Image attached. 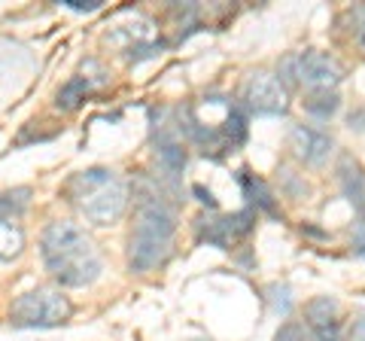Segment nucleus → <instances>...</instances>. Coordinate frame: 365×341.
Masks as SVG:
<instances>
[{
  "instance_id": "obj_1",
  "label": "nucleus",
  "mask_w": 365,
  "mask_h": 341,
  "mask_svg": "<svg viewBox=\"0 0 365 341\" xmlns=\"http://www.w3.org/2000/svg\"><path fill=\"white\" fill-rule=\"evenodd\" d=\"M40 253L46 271L61 287H88L91 280H98L101 268H104L95 241L76 223L67 220H55L46 225L40 238Z\"/></svg>"
},
{
  "instance_id": "obj_2",
  "label": "nucleus",
  "mask_w": 365,
  "mask_h": 341,
  "mask_svg": "<svg viewBox=\"0 0 365 341\" xmlns=\"http://www.w3.org/2000/svg\"><path fill=\"white\" fill-rule=\"evenodd\" d=\"M174 210L158 192L137 195V223L128 238V265L131 271H153L170 256L174 244Z\"/></svg>"
},
{
  "instance_id": "obj_3",
  "label": "nucleus",
  "mask_w": 365,
  "mask_h": 341,
  "mask_svg": "<svg viewBox=\"0 0 365 341\" xmlns=\"http://www.w3.org/2000/svg\"><path fill=\"white\" fill-rule=\"evenodd\" d=\"M67 195H71L73 208L95 225L119 223L128 208V186L110 168H88L73 174L67 183Z\"/></svg>"
},
{
  "instance_id": "obj_4",
  "label": "nucleus",
  "mask_w": 365,
  "mask_h": 341,
  "mask_svg": "<svg viewBox=\"0 0 365 341\" xmlns=\"http://www.w3.org/2000/svg\"><path fill=\"white\" fill-rule=\"evenodd\" d=\"M73 305L58 290H28L9 305V320L19 329H55L71 320Z\"/></svg>"
},
{
  "instance_id": "obj_5",
  "label": "nucleus",
  "mask_w": 365,
  "mask_h": 341,
  "mask_svg": "<svg viewBox=\"0 0 365 341\" xmlns=\"http://www.w3.org/2000/svg\"><path fill=\"white\" fill-rule=\"evenodd\" d=\"M280 79L302 86L307 92H335L338 83L344 79V67L338 64L335 55L319 52V49H304L289 55L280 64Z\"/></svg>"
},
{
  "instance_id": "obj_6",
  "label": "nucleus",
  "mask_w": 365,
  "mask_h": 341,
  "mask_svg": "<svg viewBox=\"0 0 365 341\" xmlns=\"http://www.w3.org/2000/svg\"><path fill=\"white\" fill-rule=\"evenodd\" d=\"M244 107L256 116H287L289 110V88L287 83L271 73V71H256L244 83Z\"/></svg>"
},
{
  "instance_id": "obj_7",
  "label": "nucleus",
  "mask_w": 365,
  "mask_h": 341,
  "mask_svg": "<svg viewBox=\"0 0 365 341\" xmlns=\"http://www.w3.org/2000/svg\"><path fill=\"white\" fill-rule=\"evenodd\" d=\"M253 220L256 213L253 210H241V213H232V217H201L195 220V232H198V241H207L228 250L235 241H241L244 235H250L253 229Z\"/></svg>"
},
{
  "instance_id": "obj_8",
  "label": "nucleus",
  "mask_w": 365,
  "mask_h": 341,
  "mask_svg": "<svg viewBox=\"0 0 365 341\" xmlns=\"http://www.w3.org/2000/svg\"><path fill=\"white\" fill-rule=\"evenodd\" d=\"M307 332L314 341H344V326H341V305L332 295H317L304 308Z\"/></svg>"
},
{
  "instance_id": "obj_9",
  "label": "nucleus",
  "mask_w": 365,
  "mask_h": 341,
  "mask_svg": "<svg viewBox=\"0 0 365 341\" xmlns=\"http://www.w3.org/2000/svg\"><path fill=\"white\" fill-rule=\"evenodd\" d=\"M332 146H335L332 138H329L326 131L314 128V125L302 122V125H292L289 128V150L302 165H311V168L323 165L329 153H332Z\"/></svg>"
},
{
  "instance_id": "obj_10",
  "label": "nucleus",
  "mask_w": 365,
  "mask_h": 341,
  "mask_svg": "<svg viewBox=\"0 0 365 341\" xmlns=\"http://www.w3.org/2000/svg\"><path fill=\"white\" fill-rule=\"evenodd\" d=\"M338 183H341L344 198L353 204V210L359 213V223H365V170L347 153L338 158Z\"/></svg>"
},
{
  "instance_id": "obj_11",
  "label": "nucleus",
  "mask_w": 365,
  "mask_h": 341,
  "mask_svg": "<svg viewBox=\"0 0 365 341\" xmlns=\"http://www.w3.org/2000/svg\"><path fill=\"white\" fill-rule=\"evenodd\" d=\"M155 165L165 180H177L182 174V168H186V150H182V143L177 138H170V134H162L155 141Z\"/></svg>"
},
{
  "instance_id": "obj_12",
  "label": "nucleus",
  "mask_w": 365,
  "mask_h": 341,
  "mask_svg": "<svg viewBox=\"0 0 365 341\" xmlns=\"http://www.w3.org/2000/svg\"><path fill=\"white\" fill-rule=\"evenodd\" d=\"M31 186H16V189H6L0 192V223H13L25 213L28 201H31Z\"/></svg>"
},
{
  "instance_id": "obj_13",
  "label": "nucleus",
  "mask_w": 365,
  "mask_h": 341,
  "mask_svg": "<svg viewBox=\"0 0 365 341\" xmlns=\"http://www.w3.org/2000/svg\"><path fill=\"white\" fill-rule=\"evenodd\" d=\"M25 250V232L16 223H0V263H13Z\"/></svg>"
},
{
  "instance_id": "obj_14",
  "label": "nucleus",
  "mask_w": 365,
  "mask_h": 341,
  "mask_svg": "<svg viewBox=\"0 0 365 341\" xmlns=\"http://www.w3.org/2000/svg\"><path fill=\"white\" fill-rule=\"evenodd\" d=\"M237 180H241V186H244V192H247V198L253 201L256 208L274 213V198H271V192H268V186L262 183V180H259L256 174H250V170L244 168L241 174H237Z\"/></svg>"
},
{
  "instance_id": "obj_15",
  "label": "nucleus",
  "mask_w": 365,
  "mask_h": 341,
  "mask_svg": "<svg viewBox=\"0 0 365 341\" xmlns=\"http://www.w3.org/2000/svg\"><path fill=\"white\" fill-rule=\"evenodd\" d=\"M338 104H341L338 92H307V95H304V110L311 113L314 119H329V116H335Z\"/></svg>"
},
{
  "instance_id": "obj_16",
  "label": "nucleus",
  "mask_w": 365,
  "mask_h": 341,
  "mask_svg": "<svg viewBox=\"0 0 365 341\" xmlns=\"http://www.w3.org/2000/svg\"><path fill=\"white\" fill-rule=\"evenodd\" d=\"M88 88H91V83H88V76H73L71 83H67L61 92H58V104L61 110H73V107H79L86 101V95H88Z\"/></svg>"
},
{
  "instance_id": "obj_17",
  "label": "nucleus",
  "mask_w": 365,
  "mask_h": 341,
  "mask_svg": "<svg viewBox=\"0 0 365 341\" xmlns=\"http://www.w3.org/2000/svg\"><path fill=\"white\" fill-rule=\"evenodd\" d=\"M347 21H350V34H353V37H356L359 49L365 52V4H359V6L347 9Z\"/></svg>"
},
{
  "instance_id": "obj_18",
  "label": "nucleus",
  "mask_w": 365,
  "mask_h": 341,
  "mask_svg": "<svg viewBox=\"0 0 365 341\" xmlns=\"http://www.w3.org/2000/svg\"><path fill=\"white\" fill-rule=\"evenodd\" d=\"M274 341H314V338L307 335V329L299 323H283L277 329V335H274Z\"/></svg>"
},
{
  "instance_id": "obj_19",
  "label": "nucleus",
  "mask_w": 365,
  "mask_h": 341,
  "mask_svg": "<svg viewBox=\"0 0 365 341\" xmlns=\"http://www.w3.org/2000/svg\"><path fill=\"white\" fill-rule=\"evenodd\" d=\"M67 9H73V13H95L101 6V0H64Z\"/></svg>"
},
{
  "instance_id": "obj_20",
  "label": "nucleus",
  "mask_w": 365,
  "mask_h": 341,
  "mask_svg": "<svg viewBox=\"0 0 365 341\" xmlns=\"http://www.w3.org/2000/svg\"><path fill=\"white\" fill-rule=\"evenodd\" d=\"M350 341H365V311L356 314V320L350 326Z\"/></svg>"
},
{
  "instance_id": "obj_21",
  "label": "nucleus",
  "mask_w": 365,
  "mask_h": 341,
  "mask_svg": "<svg viewBox=\"0 0 365 341\" xmlns=\"http://www.w3.org/2000/svg\"><path fill=\"white\" fill-rule=\"evenodd\" d=\"M192 192L198 195V201H204V204H210V208H216V198L210 195V189H204V186H192Z\"/></svg>"
}]
</instances>
